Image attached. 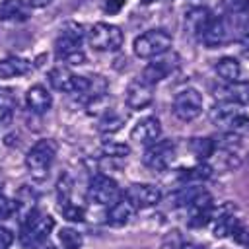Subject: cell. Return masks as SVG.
<instances>
[{"instance_id": "6da1fadb", "label": "cell", "mask_w": 249, "mask_h": 249, "mask_svg": "<svg viewBox=\"0 0 249 249\" xmlns=\"http://www.w3.org/2000/svg\"><path fill=\"white\" fill-rule=\"evenodd\" d=\"M56 152H58V146L51 138H43L35 142L25 156V167L29 175L37 181H43L49 175V169L56 158Z\"/></svg>"}, {"instance_id": "7a4b0ae2", "label": "cell", "mask_w": 249, "mask_h": 249, "mask_svg": "<svg viewBox=\"0 0 249 249\" xmlns=\"http://www.w3.org/2000/svg\"><path fill=\"white\" fill-rule=\"evenodd\" d=\"M84 37H86V31L82 25H78V23L66 25L54 43V51H56L58 58H62L66 64H82L86 60V56L80 49Z\"/></svg>"}, {"instance_id": "3957f363", "label": "cell", "mask_w": 249, "mask_h": 249, "mask_svg": "<svg viewBox=\"0 0 249 249\" xmlns=\"http://www.w3.org/2000/svg\"><path fill=\"white\" fill-rule=\"evenodd\" d=\"M53 228H54V220H53L49 214L41 212L39 208H33V210H29L27 216L23 218L19 239H21L23 245L35 247V245L43 243V241L49 237V233L53 231Z\"/></svg>"}, {"instance_id": "277c9868", "label": "cell", "mask_w": 249, "mask_h": 249, "mask_svg": "<svg viewBox=\"0 0 249 249\" xmlns=\"http://www.w3.org/2000/svg\"><path fill=\"white\" fill-rule=\"evenodd\" d=\"M171 49V35L165 29H150L138 35L132 43V51L138 58L154 60Z\"/></svg>"}, {"instance_id": "5b68a950", "label": "cell", "mask_w": 249, "mask_h": 249, "mask_svg": "<svg viewBox=\"0 0 249 249\" xmlns=\"http://www.w3.org/2000/svg\"><path fill=\"white\" fill-rule=\"evenodd\" d=\"M124 43V35L121 31V27L107 23V21H99L93 23L88 31V45L95 51L101 53H111V51H119Z\"/></svg>"}, {"instance_id": "8992f818", "label": "cell", "mask_w": 249, "mask_h": 249, "mask_svg": "<svg viewBox=\"0 0 249 249\" xmlns=\"http://www.w3.org/2000/svg\"><path fill=\"white\" fill-rule=\"evenodd\" d=\"M177 66H179V54L169 49L167 53H163V54H160L158 58H154L152 62H148V64L142 68L138 80H142L144 84H148V86L154 88L158 82H161V80H165L167 76H171Z\"/></svg>"}, {"instance_id": "52a82bcc", "label": "cell", "mask_w": 249, "mask_h": 249, "mask_svg": "<svg viewBox=\"0 0 249 249\" xmlns=\"http://www.w3.org/2000/svg\"><path fill=\"white\" fill-rule=\"evenodd\" d=\"M171 111H173L175 119H179L183 123L195 121L202 113V95H200V91L195 89V88H185V89L177 91V95L173 97V103H171Z\"/></svg>"}, {"instance_id": "ba28073f", "label": "cell", "mask_w": 249, "mask_h": 249, "mask_svg": "<svg viewBox=\"0 0 249 249\" xmlns=\"http://www.w3.org/2000/svg\"><path fill=\"white\" fill-rule=\"evenodd\" d=\"M49 84L56 91L86 95L89 89V76H78L72 70H68L66 66H56L49 72Z\"/></svg>"}, {"instance_id": "9c48e42d", "label": "cell", "mask_w": 249, "mask_h": 249, "mask_svg": "<svg viewBox=\"0 0 249 249\" xmlns=\"http://www.w3.org/2000/svg\"><path fill=\"white\" fill-rule=\"evenodd\" d=\"M88 196H89L95 204L109 208V206H113V204L123 196V193H121V189H119V185H117L115 179H111V177H107V175H103V173H97V175H93L91 181H89Z\"/></svg>"}, {"instance_id": "30bf717a", "label": "cell", "mask_w": 249, "mask_h": 249, "mask_svg": "<svg viewBox=\"0 0 249 249\" xmlns=\"http://www.w3.org/2000/svg\"><path fill=\"white\" fill-rule=\"evenodd\" d=\"M175 160V144L171 140H158L148 146L142 156V163L152 171H165Z\"/></svg>"}, {"instance_id": "8fae6325", "label": "cell", "mask_w": 249, "mask_h": 249, "mask_svg": "<svg viewBox=\"0 0 249 249\" xmlns=\"http://www.w3.org/2000/svg\"><path fill=\"white\" fill-rule=\"evenodd\" d=\"M123 196L134 210H140V208L156 206L161 200V191L150 183H130L124 189Z\"/></svg>"}, {"instance_id": "7c38bea8", "label": "cell", "mask_w": 249, "mask_h": 249, "mask_svg": "<svg viewBox=\"0 0 249 249\" xmlns=\"http://www.w3.org/2000/svg\"><path fill=\"white\" fill-rule=\"evenodd\" d=\"M233 25L222 18V16H216V18H210V21L206 23V27L202 29L200 33V41L204 43V47L208 49H220L222 45L230 43L231 41V33H233Z\"/></svg>"}, {"instance_id": "4fadbf2b", "label": "cell", "mask_w": 249, "mask_h": 249, "mask_svg": "<svg viewBox=\"0 0 249 249\" xmlns=\"http://www.w3.org/2000/svg\"><path fill=\"white\" fill-rule=\"evenodd\" d=\"M189 210V228H202L214 220V198L208 191H200L196 198L187 206Z\"/></svg>"}, {"instance_id": "5bb4252c", "label": "cell", "mask_w": 249, "mask_h": 249, "mask_svg": "<svg viewBox=\"0 0 249 249\" xmlns=\"http://www.w3.org/2000/svg\"><path fill=\"white\" fill-rule=\"evenodd\" d=\"M214 97L224 105H245L249 103V84L247 82H224L214 88Z\"/></svg>"}, {"instance_id": "9a60e30c", "label": "cell", "mask_w": 249, "mask_h": 249, "mask_svg": "<svg viewBox=\"0 0 249 249\" xmlns=\"http://www.w3.org/2000/svg\"><path fill=\"white\" fill-rule=\"evenodd\" d=\"M160 136H161V124H160V121L156 117H144V119H140L132 126V130H130V140L134 144L146 146V148L152 146V144H156L160 140Z\"/></svg>"}, {"instance_id": "2e32d148", "label": "cell", "mask_w": 249, "mask_h": 249, "mask_svg": "<svg viewBox=\"0 0 249 249\" xmlns=\"http://www.w3.org/2000/svg\"><path fill=\"white\" fill-rule=\"evenodd\" d=\"M154 99V88L144 84L142 80H132L126 88V95H124V101H126V107L132 109V111H140L144 107H148Z\"/></svg>"}, {"instance_id": "e0dca14e", "label": "cell", "mask_w": 249, "mask_h": 249, "mask_svg": "<svg viewBox=\"0 0 249 249\" xmlns=\"http://www.w3.org/2000/svg\"><path fill=\"white\" fill-rule=\"evenodd\" d=\"M31 16V8L23 0H2L0 2V19L8 23L27 21Z\"/></svg>"}, {"instance_id": "ac0fdd59", "label": "cell", "mask_w": 249, "mask_h": 249, "mask_svg": "<svg viewBox=\"0 0 249 249\" xmlns=\"http://www.w3.org/2000/svg\"><path fill=\"white\" fill-rule=\"evenodd\" d=\"M210 18H212V14H210L206 8H202V6L191 8V10H187V14H185V29L189 31V35L200 39V33H202V29L206 27V23L210 21Z\"/></svg>"}, {"instance_id": "d6986e66", "label": "cell", "mask_w": 249, "mask_h": 249, "mask_svg": "<svg viewBox=\"0 0 249 249\" xmlns=\"http://www.w3.org/2000/svg\"><path fill=\"white\" fill-rule=\"evenodd\" d=\"M25 103H27V107H29L33 113L43 115V113H47V111L51 109V105H53V97H51V93H49L43 86L37 84V86H31V88L27 89Z\"/></svg>"}, {"instance_id": "ffe728a7", "label": "cell", "mask_w": 249, "mask_h": 249, "mask_svg": "<svg viewBox=\"0 0 249 249\" xmlns=\"http://www.w3.org/2000/svg\"><path fill=\"white\" fill-rule=\"evenodd\" d=\"M134 214V208L124 200V196H121L113 206L107 208V224L113 228H121L124 226Z\"/></svg>"}, {"instance_id": "44dd1931", "label": "cell", "mask_w": 249, "mask_h": 249, "mask_svg": "<svg viewBox=\"0 0 249 249\" xmlns=\"http://www.w3.org/2000/svg\"><path fill=\"white\" fill-rule=\"evenodd\" d=\"M189 152L198 160V163H204L206 160H210L216 152V142L214 138H206V136H196L189 140Z\"/></svg>"}, {"instance_id": "7402d4cb", "label": "cell", "mask_w": 249, "mask_h": 249, "mask_svg": "<svg viewBox=\"0 0 249 249\" xmlns=\"http://www.w3.org/2000/svg\"><path fill=\"white\" fill-rule=\"evenodd\" d=\"M29 72V62L19 56H6L0 60V78H16Z\"/></svg>"}, {"instance_id": "603a6c76", "label": "cell", "mask_w": 249, "mask_h": 249, "mask_svg": "<svg viewBox=\"0 0 249 249\" xmlns=\"http://www.w3.org/2000/svg\"><path fill=\"white\" fill-rule=\"evenodd\" d=\"M216 74L224 80V82H237L241 76V66L233 56H222L216 66H214Z\"/></svg>"}, {"instance_id": "cb8c5ba5", "label": "cell", "mask_w": 249, "mask_h": 249, "mask_svg": "<svg viewBox=\"0 0 249 249\" xmlns=\"http://www.w3.org/2000/svg\"><path fill=\"white\" fill-rule=\"evenodd\" d=\"M212 222H214V235L216 237H231L235 233V230L241 226V222L233 214H220Z\"/></svg>"}, {"instance_id": "d4e9b609", "label": "cell", "mask_w": 249, "mask_h": 249, "mask_svg": "<svg viewBox=\"0 0 249 249\" xmlns=\"http://www.w3.org/2000/svg\"><path fill=\"white\" fill-rule=\"evenodd\" d=\"M202 191V187H195V185H187V187H183V189H179V191H175V193H171L169 195V200L173 202V206H189L195 198H196V195Z\"/></svg>"}, {"instance_id": "484cf974", "label": "cell", "mask_w": 249, "mask_h": 249, "mask_svg": "<svg viewBox=\"0 0 249 249\" xmlns=\"http://www.w3.org/2000/svg\"><path fill=\"white\" fill-rule=\"evenodd\" d=\"M56 237H58V243L62 249H80L82 247V235L74 228H60Z\"/></svg>"}, {"instance_id": "4316f807", "label": "cell", "mask_w": 249, "mask_h": 249, "mask_svg": "<svg viewBox=\"0 0 249 249\" xmlns=\"http://www.w3.org/2000/svg\"><path fill=\"white\" fill-rule=\"evenodd\" d=\"M72 185H74V181L68 173H62L58 177V181H56V198H58L60 206H66V204L72 202Z\"/></svg>"}, {"instance_id": "83f0119b", "label": "cell", "mask_w": 249, "mask_h": 249, "mask_svg": "<svg viewBox=\"0 0 249 249\" xmlns=\"http://www.w3.org/2000/svg\"><path fill=\"white\" fill-rule=\"evenodd\" d=\"M233 115H237V111L233 109V105H224V103H218L212 111H210V119L220 124V126H226L230 124V121L233 119Z\"/></svg>"}, {"instance_id": "f1b7e54d", "label": "cell", "mask_w": 249, "mask_h": 249, "mask_svg": "<svg viewBox=\"0 0 249 249\" xmlns=\"http://www.w3.org/2000/svg\"><path fill=\"white\" fill-rule=\"evenodd\" d=\"M228 132H231L237 138H247L249 136V115L237 113L228 124Z\"/></svg>"}, {"instance_id": "f546056e", "label": "cell", "mask_w": 249, "mask_h": 249, "mask_svg": "<svg viewBox=\"0 0 249 249\" xmlns=\"http://www.w3.org/2000/svg\"><path fill=\"white\" fill-rule=\"evenodd\" d=\"M123 124H124V119H123L121 115L109 111V113H105V115L101 117V121H99V130H101V132H117V130L123 128Z\"/></svg>"}, {"instance_id": "4dcf8cb0", "label": "cell", "mask_w": 249, "mask_h": 249, "mask_svg": "<svg viewBox=\"0 0 249 249\" xmlns=\"http://www.w3.org/2000/svg\"><path fill=\"white\" fill-rule=\"evenodd\" d=\"M220 6L230 16H243L249 12V0H220Z\"/></svg>"}, {"instance_id": "1f68e13d", "label": "cell", "mask_w": 249, "mask_h": 249, "mask_svg": "<svg viewBox=\"0 0 249 249\" xmlns=\"http://www.w3.org/2000/svg\"><path fill=\"white\" fill-rule=\"evenodd\" d=\"M128 152H130V148L123 142H105L101 146V154L105 158H124V156H128Z\"/></svg>"}, {"instance_id": "d6a6232c", "label": "cell", "mask_w": 249, "mask_h": 249, "mask_svg": "<svg viewBox=\"0 0 249 249\" xmlns=\"http://www.w3.org/2000/svg\"><path fill=\"white\" fill-rule=\"evenodd\" d=\"M16 105V95L8 88H0V117H6Z\"/></svg>"}, {"instance_id": "836d02e7", "label": "cell", "mask_w": 249, "mask_h": 249, "mask_svg": "<svg viewBox=\"0 0 249 249\" xmlns=\"http://www.w3.org/2000/svg\"><path fill=\"white\" fill-rule=\"evenodd\" d=\"M62 214L68 222H82L84 220V208L82 206H76V204H66L62 206Z\"/></svg>"}, {"instance_id": "e575fe53", "label": "cell", "mask_w": 249, "mask_h": 249, "mask_svg": "<svg viewBox=\"0 0 249 249\" xmlns=\"http://www.w3.org/2000/svg\"><path fill=\"white\" fill-rule=\"evenodd\" d=\"M18 210V202L16 200H10V198H0V220H6L10 216H14Z\"/></svg>"}, {"instance_id": "d590c367", "label": "cell", "mask_w": 249, "mask_h": 249, "mask_svg": "<svg viewBox=\"0 0 249 249\" xmlns=\"http://www.w3.org/2000/svg\"><path fill=\"white\" fill-rule=\"evenodd\" d=\"M124 2H126V0H101L103 10H105L107 14H117V12L124 6Z\"/></svg>"}, {"instance_id": "8d00e7d4", "label": "cell", "mask_w": 249, "mask_h": 249, "mask_svg": "<svg viewBox=\"0 0 249 249\" xmlns=\"http://www.w3.org/2000/svg\"><path fill=\"white\" fill-rule=\"evenodd\" d=\"M14 243V233L8 228H0V249H10Z\"/></svg>"}, {"instance_id": "74e56055", "label": "cell", "mask_w": 249, "mask_h": 249, "mask_svg": "<svg viewBox=\"0 0 249 249\" xmlns=\"http://www.w3.org/2000/svg\"><path fill=\"white\" fill-rule=\"evenodd\" d=\"M237 41H239V45H241V53L249 56V31L241 33V35L237 37Z\"/></svg>"}, {"instance_id": "f35d334b", "label": "cell", "mask_w": 249, "mask_h": 249, "mask_svg": "<svg viewBox=\"0 0 249 249\" xmlns=\"http://www.w3.org/2000/svg\"><path fill=\"white\" fill-rule=\"evenodd\" d=\"M53 0H27L29 8H47Z\"/></svg>"}, {"instance_id": "ab89813d", "label": "cell", "mask_w": 249, "mask_h": 249, "mask_svg": "<svg viewBox=\"0 0 249 249\" xmlns=\"http://www.w3.org/2000/svg\"><path fill=\"white\" fill-rule=\"evenodd\" d=\"M154 2H158V0H142V4H154Z\"/></svg>"}, {"instance_id": "60d3db41", "label": "cell", "mask_w": 249, "mask_h": 249, "mask_svg": "<svg viewBox=\"0 0 249 249\" xmlns=\"http://www.w3.org/2000/svg\"><path fill=\"white\" fill-rule=\"evenodd\" d=\"M2 196H4V195H2V187H0V198H2Z\"/></svg>"}, {"instance_id": "b9f144b4", "label": "cell", "mask_w": 249, "mask_h": 249, "mask_svg": "<svg viewBox=\"0 0 249 249\" xmlns=\"http://www.w3.org/2000/svg\"><path fill=\"white\" fill-rule=\"evenodd\" d=\"M45 249H56V247H45Z\"/></svg>"}, {"instance_id": "7bdbcfd3", "label": "cell", "mask_w": 249, "mask_h": 249, "mask_svg": "<svg viewBox=\"0 0 249 249\" xmlns=\"http://www.w3.org/2000/svg\"><path fill=\"white\" fill-rule=\"evenodd\" d=\"M187 249H198V247H187Z\"/></svg>"}]
</instances>
